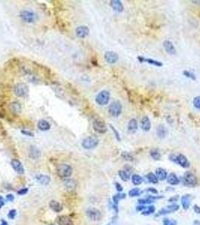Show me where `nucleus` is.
<instances>
[{"instance_id":"obj_3","label":"nucleus","mask_w":200,"mask_h":225,"mask_svg":"<svg viewBox=\"0 0 200 225\" xmlns=\"http://www.w3.org/2000/svg\"><path fill=\"white\" fill-rule=\"evenodd\" d=\"M169 159L174 163L178 164L183 168H188L190 167V162L186 156L182 154L172 155L169 156Z\"/></svg>"},{"instance_id":"obj_4","label":"nucleus","mask_w":200,"mask_h":225,"mask_svg":"<svg viewBox=\"0 0 200 225\" xmlns=\"http://www.w3.org/2000/svg\"><path fill=\"white\" fill-rule=\"evenodd\" d=\"M98 144L99 139L96 136H90L84 139L81 145L86 150H92L96 147Z\"/></svg>"},{"instance_id":"obj_31","label":"nucleus","mask_w":200,"mask_h":225,"mask_svg":"<svg viewBox=\"0 0 200 225\" xmlns=\"http://www.w3.org/2000/svg\"><path fill=\"white\" fill-rule=\"evenodd\" d=\"M166 128L165 126H163V125H160L157 128V134L158 136V137H160V139H163L166 137Z\"/></svg>"},{"instance_id":"obj_25","label":"nucleus","mask_w":200,"mask_h":225,"mask_svg":"<svg viewBox=\"0 0 200 225\" xmlns=\"http://www.w3.org/2000/svg\"><path fill=\"white\" fill-rule=\"evenodd\" d=\"M38 128L41 131H46L51 129V125L48 121L45 120V119H42L39 120L38 122Z\"/></svg>"},{"instance_id":"obj_50","label":"nucleus","mask_w":200,"mask_h":225,"mask_svg":"<svg viewBox=\"0 0 200 225\" xmlns=\"http://www.w3.org/2000/svg\"><path fill=\"white\" fill-rule=\"evenodd\" d=\"M193 210L196 214H200V206L197 205V204H195L193 206Z\"/></svg>"},{"instance_id":"obj_15","label":"nucleus","mask_w":200,"mask_h":225,"mask_svg":"<svg viewBox=\"0 0 200 225\" xmlns=\"http://www.w3.org/2000/svg\"><path fill=\"white\" fill-rule=\"evenodd\" d=\"M191 200H192V197L190 194H184L182 196L181 202V205L184 209L187 210L190 208L191 204Z\"/></svg>"},{"instance_id":"obj_42","label":"nucleus","mask_w":200,"mask_h":225,"mask_svg":"<svg viewBox=\"0 0 200 225\" xmlns=\"http://www.w3.org/2000/svg\"><path fill=\"white\" fill-rule=\"evenodd\" d=\"M193 105L196 108L200 110V96H196L193 99Z\"/></svg>"},{"instance_id":"obj_55","label":"nucleus","mask_w":200,"mask_h":225,"mask_svg":"<svg viewBox=\"0 0 200 225\" xmlns=\"http://www.w3.org/2000/svg\"><path fill=\"white\" fill-rule=\"evenodd\" d=\"M193 224L194 225H200V221H195L193 222Z\"/></svg>"},{"instance_id":"obj_43","label":"nucleus","mask_w":200,"mask_h":225,"mask_svg":"<svg viewBox=\"0 0 200 225\" xmlns=\"http://www.w3.org/2000/svg\"><path fill=\"white\" fill-rule=\"evenodd\" d=\"M16 215H17V212H16L15 209L10 210L9 212H8V217L10 219H14L15 218Z\"/></svg>"},{"instance_id":"obj_10","label":"nucleus","mask_w":200,"mask_h":225,"mask_svg":"<svg viewBox=\"0 0 200 225\" xmlns=\"http://www.w3.org/2000/svg\"><path fill=\"white\" fill-rule=\"evenodd\" d=\"M22 20L26 23H33L36 19V14L32 11L24 10L22 11L20 14Z\"/></svg>"},{"instance_id":"obj_26","label":"nucleus","mask_w":200,"mask_h":225,"mask_svg":"<svg viewBox=\"0 0 200 225\" xmlns=\"http://www.w3.org/2000/svg\"><path fill=\"white\" fill-rule=\"evenodd\" d=\"M138 59L140 62H148V63L151 64V65H156V66H162L163 65V63L161 62H158V61L154 60V59H146V58L143 57V56H138Z\"/></svg>"},{"instance_id":"obj_52","label":"nucleus","mask_w":200,"mask_h":225,"mask_svg":"<svg viewBox=\"0 0 200 225\" xmlns=\"http://www.w3.org/2000/svg\"><path fill=\"white\" fill-rule=\"evenodd\" d=\"M6 200L8 201H13L14 200V197L13 194H7L6 195Z\"/></svg>"},{"instance_id":"obj_51","label":"nucleus","mask_w":200,"mask_h":225,"mask_svg":"<svg viewBox=\"0 0 200 225\" xmlns=\"http://www.w3.org/2000/svg\"><path fill=\"white\" fill-rule=\"evenodd\" d=\"M178 198H179L178 195L174 196V197H172V198H169V203L175 202V201H177L178 200Z\"/></svg>"},{"instance_id":"obj_44","label":"nucleus","mask_w":200,"mask_h":225,"mask_svg":"<svg viewBox=\"0 0 200 225\" xmlns=\"http://www.w3.org/2000/svg\"><path fill=\"white\" fill-rule=\"evenodd\" d=\"M110 128H111V129H112L113 132H114V134H115V137H116V138H117V140H118V141H120V134H119L118 131H117V130H116L115 128H114V127L113 126V125H110Z\"/></svg>"},{"instance_id":"obj_48","label":"nucleus","mask_w":200,"mask_h":225,"mask_svg":"<svg viewBox=\"0 0 200 225\" xmlns=\"http://www.w3.org/2000/svg\"><path fill=\"white\" fill-rule=\"evenodd\" d=\"M115 188H116V189H117V191H118L119 193L122 192V191H123V186H122V185H120L119 182H115Z\"/></svg>"},{"instance_id":"obj_29","label":"nucleus","mask_w":200,"mask_h":225,"mask_svg":"<svg viewBox=\"0 0 200 225\" xmlns=\"http://www.w3.org/2000/svg\"><path fill=\"white\" fill-rule=\"evenodd\" d=\"M126 198V194H124V193H123V194H122V193H118V194H114L112 198L113 204L115 206H118L119 201H120V200L125 199Z\"/></svg>"},{"instance_id":"obj_7","label":"nucleus","mask_w":200,"mask_h":225,"mask_svg":"<svg viewBox=\"0 0 200 225\" xmlns=\"http://www.w3.org/2000/svg\"><path fill=\"white\" fill-rule=\"evenodd\" d=\"M110 99V93L106 90H103V91L100 92L96 97V102L99 105L103 106V105H106L108 103Z\"/></svg>"},{"instance_id":"obj_32","label":"nucleus","mask_w":200,"mask_h":225,"mask_svg":"<svg viewBox=\"0 0 200 225\" xmlns=\"http://www.w3.org/2000/svg\"><path fill=\"white\" fill-rule=\"evenodd\" d=\"M29 157L32 158V159H36V158H39L41 155L40 151L38 150L37 148H35V147H32L29 151Z\"/></svg>"},{"instance_id":"obj_6","label":"nucleus","mask_w":200,"mask_h":225,"mask_svg":"<svg viewBox=\"0 0 200 225\" xmlns=\"http://www.w3.org/2000/svg\"><path fill=\"white\" fill-rule=\"evenodd\" d=\"M108 112L114 117H117L122 112V104L118 101H113L108 107Z\"/></svg>"},{"instance_id":"obj_57","label":"nucleus","mask_w":200,"mask_h":225,"mask_svg":"<svg viewBox=\"0 0 200 225\" xmlns=\"http://www.w3.org/2000/svg\"><path fill=\"white\" fill-rule=\"evenodd\" d=\"M108 225H110V224H108Z\"/></svg>"},{"instance_id":"obj_38","label":"nucleus","mask_w":200,"mask_h":225,"mask_svg":"<svg viewBox=\"0 0 200 225\" xmlns=\"http://www.w3.org/2000/svg\"><path fill=\"white\" fill-rule=\"evenodd\" d=\"M155 211H156L155 206H147L146 209H145V211L142 212V214L143 215L148 216L155 212Z\"/></svg>"},{"instance_id":"obj_21","label":"nucleus","mask_w":200,"mask_h":225,"mask_svg":"<svg viewBox=\"0 0 200 225\" xmlns=\"http://www.w3.org/2000/svg\"><path fill=\"white\" fill-rule=\"evenodd\" d=\"M49 206L55 212H60L63 210V206L61 204L56 201H51L49 203Z\"/></svg>"},{"instance_id":"obj_19","label":"nucleus","mask_w":200,"mask_h":225,"mask_svg":"<svg viewBox=\"0 0 200 225\" xmlns=\"http://www.w3.org/2000/svg\"><path fill=\"white\" fill-rule=\"evenodd\" d=\"M110 5L114 11L117 12H122L123 11V5L119 0H112L110 2Z\"/></svg>"},{"instance_id":"obj_39","label":"nucleus","mask_w":200,"mask_h":225,"mask_svg":"<svg viewBox=\"0 0 200 225\" xmlns=\"http://www.w3.org/2000/svg\"><path fill=\"white\" fill-rule=\"evenodd\" d=\"M121 155L126 161H133V157H132V155L130 153L123 152H122Z\"/></svg>"},{"instance_id":"obj_13","label":"nucleus","mask_w":200,"mask_h":225,"mask_svg":"<svg viewBox=\"0 0 200 225\" xmlns=\"http://www.w3.org/2000/svg\"><path fill=\"white\" fill-rule=\"evenodd\" d=\"M105 59L108 63L114 64L118 60V55L113 51H107L105 53Z\"/></svg>"},{"instance_id":"obj_56","label":"nucleus","mask_w":200,"mask_h":225,"mask_svg":"<svg viewBox=\"0 0 200 225\" xmlns=\"http://www.w3.org/2000/svg\"><path fill=\"white\" fill-rule=\"evenodd\" d=\"M50 225H54V224H50Z\"/></svg>"},{"instance_id":"obj_49","label":"nucleus","mask_w":200,"mask_h":225,"mask_svg":"<svg viewBox=\"0 0 200 225\" xmlns=\"http://www.w3.org/2000/svg\"><path fill=\"white\" fill-rule=\"evenodd\" d=\"M147 191L152 193L153 194H158V191L154 188H148V189H147Z\"/></svg>"},{"instance_id":"obj_17","label":"nucleus","mask_w":200,"mask_h":225,"mask_svg":"<svg viewBox=\"0 0 200 225\" xmlns=\"http://www.w3.org/2000/svg\"><path fill=\"white\" fill-rule=\"evenodd\" d=\"M141 128L144 131H149L151 128V121L148 116H144L141 120Z\"/></svg>"},{"instance_id":"obj_27","label":"nucleus","mask_w":200,"mask_h":225,"mask_svg":"<svg viewBox=\"0 0 200 225\" xmlns=\"http://www.w3.org/2000/svg\"><path fill=\"white\" fill-rule=\"evenodd\" d=\"M65 187H66V190L69 191H74L77 186V183L74 179H67L64 183Z\"/></svg>"},{"instance_id":"obj_33","label":"nucleus","mask_w":200,"mask_h":225,"mask_svg":"<svg viewBox=\"0 0 200 225\" xmlns=\"http://www.w3.org/2000/svg\"><path fill=\"white\" fill-rule=\"evenodd\" d=\"M146 178H147V179H148V181L150 182V183L157 184L159 182V179H157L156 174H154V173H152V172H151V173H148V174H147Z\"/></svg>"},{"instance_id":"obj_5","label":"nucleus","mask_w":200,"mask_h":225,"mask_svg":"<svg viewBox=\"0 0 200 225\" xmlns=\"http://www.w3.org/2000/svg\"><path fill=\"white\" fill-rule=\"evenodd\" d=\"M14 93L16 96L20 98L26 97L29 94V87L26 83H17L14 88Z\"/></svg>"},{"instance_id":"obj_8","label":"nucleus","mask_w":200,"mask_h":225,"mask_svg":"<svg viewBox=\"0 0 200 225\" xmlns=\"http://www.w3.org/2000/svg\"><path fill=\"white\" fill-rule=\"evenodd\" d=\"M86 215L88 217V218L90 219L93 221H98L101 220L102 218V213L98 209L91 207L87 209Z\"/></svg>"},{"instance_id":"obj_46","label":"nucleus","mask_w":200,"mask_h":225,"mask_svg":"<svg viewBox=\"0 0 200 225\" xmlns=\"http://www.w3.org/2000/svg\"><path fill=\"white\" fill-rule=\"evenodd\" d=\"M146 209H147V206L145 205H140V204H139V206H136V211L142 212L145 211Z\"/></svg>"},{"instance_id":"obj_1","label":"nucleus","mask_w":200,"mask_h":225,"mask_svg":"<svg viewBox=\"0 0 200 225\" xmlns=\"http://www.w3.org/2000/svg\"><path fill=\"white\" fill-rule=\"evenodd\" d=\"M57 173L60 177L66 179L71 176L72 173V168L70 165L66 164H60L57 167Z\"/></svg>"},{"instance_id":"obj_12","label":"nucleus","mask_w":200,"mask_h":225,"mask_svg":"<svg viewBox=\"0 0 200 225\" xmlns=\"http://www.w3.org/2000/svg\"><path fill=\"white\" fill-rule=\"evenodd\" d=\"M11 164L16 173H17L18 174H23L24 173V168H23L22 163L18 159H12L11 161Z\"/></svg>"},{"instance_id":"obj_53","label":"nucleus","mask_w":200,"mask_h":225,"mask_svg":"<svg viewBox=\"0 0 200 225\" xmlns=\"http://www.w3.org/2000/svg\"><path fill=\"white\" fill-rule=\"evenodd\" d=\"M4 204H5V199L2 198V196L0 195V209H1V208L3 206Z\"/></svg>"},{"instance_id":"obj_40","label":"nucleus","mask_w":200,"mask_h":225,"mask_svg":"<svg viewBox=\"0 0 200 225\" xmlns=\"http://www.w3.org/2000/svg\"><path fill=\"white\" fill-rule=\"evenodd\" d=\"M163 225H177V221L169 218H164L163 221Z\"/></svg>"},{"instance_id":"obj_14","label":"nucleus","mask_w":200,"mask_h":225,"mask_svg":"<svg viewBox=\"0 0 200 225\" xmlns=\"http://www.w3.org/2000/svg\"><path fill=\"white\" fill-rule=\"evenodd\" d=\"M76 36L81 38H84L89 35L90 30L89 28L86 26H81L76 29L75 30Z\"/></svg>"},{"instance_id":"obj_2","label":"nucleus","mask_w":200,"mask_h":225,"mask_svg":"<svg viewBox=\"0 0 200 225\" xmlns=\"http://www.w3.org/2000/svg\"><path fill=\"white\" fill-rule=\"evenodd\" d=\"M182 182L185 186L195 187L198 184V179L192 172H187L182 178Z\"/></svg>"},{"instance_id":"obj_47","label":"nucleus","mask_w":200,"mask_h":225,"mask_svg":"<svg viewBox=\"0 0 200 225\" xmlns=\"http://www.w3.org/2000/svg\"><path fill=\"white\" fill-rule=\"evenodd\" d=\"M21 133L23 134H24V135L29 136V137H33V136H34L33 133L31 132V131H27V130H21Z\"/></svg>"},{"instance_id":"obj_36","label":"nucleus","mask_w":200,"mask_h":225,"mask_svg":"<svg viewBox=\"0 0 200 225\" xmlns=\"http://www.w3.org/2000/svg\"><path fill=\"white\" fill-rule=\"evenodd\" d=\"M118 175L120 177V179H121V180L123 181V182H128L129 180V179H130L129 174L127 172L125 171V170H119Z\"/></svg>"},{"instance_id":"obj_18","label":"nucleus","mask_w":200,"mask_h":225,"mask_svg":"<svg viewBox=\"0 0 200 225\" xmlns=\"http://www.w3.org/2000/svg\"><path fill=\"white\" fill-rule=\"evenodd\" d=\"M166 180H167V182L171 185H177L180 183V179L178 177L177 175L174 173H171L169 175H168Z\"/></svg>"},{"instance_id":"obj_16","label":"nucleus","mask_w":200,"mask_h":225,"mask_svg":"<svg viewBox=\"0 0 200 225\" xmlns=\"http://www.w3.org/2000/svg\"><path fill=\"white\" fill-rule=\"evenodd\" d=\"M163 47H164L165 50L168 53L172 54V55H174L176 53V49L175 47V46L173 45V44L170 41L166 40L163 42Z\"/></svg>"},{"instance_id":"obj_28","label":"nucleus","mask_w":200,"mask_h":225,"mask_svg":"<svg viewBox=\"0 0 200 225\" xmlns=\"http://www.w3.org/2000/svg\"><path fill=\"white\" fill-rule=\"evenodd\" d=\"M9 109L11 111L14 113H19V112H21V105H20V103L18 102H11V104H9Z\"/></svg>"},{"instance_id":"obj_30","label":"nucleus","mask_w":200,"mask_h":225,"mask_svg":"<svg viewBox=\"0 0 200 225\" xmlns=\"http://www.w3.org/2000/svg\"><path fill=\"white\" fill-rule=\"evenodd\" d=\"M131 179H132V184L134 185H136V186L141 185L144 181L143 178L141 176H139V174H133L132 176V177H131Z\"/></svg>"},{"instance_id":"obj_11","label":"nucleus","mask_w":200,"mask_h":225,"mask_svg":"<svg viewBox=\"0 0 200 225\" xmlns=\"http://www.w3.org/2000/svg\"><path fill=\"white\" fill-rule=\"evenodd\" d=\"M179 208H180V207H179V206L176 204H172V205H170V206H167L161 209L159 211L158 214L156 215V217H158V216H161V215H164L169 214V213L175 212L178 211V210L179 209Z\"/></svg>"},{"instance_id":"obj_9","label":"nucleus","mask_w":200,"mask_h":225,"mask_svg":"<svg viewBox=\"0 0 200 225\" xmlns=\"http://www.w3.org/2000/svg\"><path fill=\"white\" fill-rule=\"evenodd\" d=\"M93 129L96 132L99 133V134H105L106 133L107 128L106 125H105V122L101 119H96L93 121Z\"/></svg>"},{"instance_id":"obj_20","label":"nucleus","mask_w":200,"mask_h":225,"mask_svg":"<svg viewBox=\"0 0 200 225\" xmlns=\"http://www.w3.org/2000/svg\"><path fill=\"white\" fill-rule=\"evenodd\" d=\"M156 176H157V179L160 181H163L166 179L167 176H168V173L166 172V170H164L163 168L159 167L156 170Z\"/></svg>"},{"instance_id":"obj_22","label":"nucleus","mask_w":200,"mask_h":225,"mask_svg":"<svg viewBox=\"0 0 200 225\" xmlns=\"http://www.w3.org/2000/svg\"><path fill=\"white\" fill-rule=\"evenodd\" d=\"M36 180L41 184V185H47L50 183L51 182V178L50 176H46V175H43V174H39L37 175L36 177Z\"/></svg>"},{"instance_id":"obj_35","label":"nucleus","mask_w":200,"mask_h":225,"mask_svg":"<svg viewBox=\"0 0 200 225\" xmlns=\"http://www.w3.org/2000/svg\"><path fill=\"white\" fill-rule=\"evenodd\" d=\"M150 155L152 157V158H154L156 161L160 160V158H161V154H160V151L157 149H152L150 151Z\"/></svg>"},{"instance_id":"obj_24","label":"nucleus","mask_w":200,"mask_h":225,"mask_svg":"<svg viewBox=\"0 0 200 225\" xmlns=\"http://www.w3.org/2000/svg\"><path fill=\"white\" fill-rule=\"evenodd\" d=\"M138 130V122L136 119H132L129 120V123H128V131L129 132L136 133V131Z\"/></svg>"},{"instance_id":"obj_54","label":"nucleus","mask_w":200,"mask_h":225,"mask_svg":"<svg viewBox=\"0 0 200 225\" xmlns=\"http://www.w3.org/2000/svg\"><path fill=\"white\" fill-rule=\"evenodd\" d=\"M0 225H8V223H7V222L5 221L2 220V224H0Z\"/></svg>"},{"instance_id":"obj_37","label":"nucleus","mask_w":200,"mask_h":225,"mask_svg":"<svg viewBox=\"0 0 200 225\" xmlns=\"http://www.w3.org/2000/svg\"><path fill=\"white\" fill-rule=\"evenodd\" d=\"M154 202V201H153L152 199H151L148 196L145 198H142V199L138 200V203H139V204H140V205H148V204H151Z\"/></svg>"},{"instance_id":"obj_34","label":"nucleus","mask_w":200,"mask_h":225,"mask_svg":"<svg viewBox=\"0 0 200 225\" xmlns=\"http://www.w3.org/2000/svg\"><path fill=\"white\" fill-rule=\"evenodd\" d=\"M142 193H143V191H141L139 188H134L129 191V196L130 198H135V197L140 196Z\"/></svg>"},{"instance_id":"obj_45","label":"nucleus","mask_w":200,"mask_h":225,"mask_svg":"<svg viewBox=\"0 0 200 225\" xmlns=\"http://www.w3.org/2000/svg\"><path fill=\"white\" fill-rule=\"evenodd\" d=\"M27 192H28V188H21V189L19 190L17 193L19 194V195H25V194H27Z\"/></svg>"},{"instance_id":"obj_23","label":"nucleus","mask_w":200,"mask_h":225,"mask_svg":"<svg viewBox=\"0 0 200 225\" xmlns=\"http://www.w3.org/2000/svg\"><path fill=\"white\" fill-rule=\"evenodd\" d=\"M59 225H74L72 220L69 216L61 215L58 220Z\"/></svg>"},{"instance_id":"obj_41","label":"nucleus","mask_w":200,"mask_h":225,"mask_svg":"<svg viewBox=\"0 0 200 225\" xmlns=\"http://www.w3.org/2000/svg\"><path fill=\"white\" fill-rule=\"evenodd\" d=\"M184 74L185 77H188V78H190L191 80H196L195 74H194L193 73L190 72V71H184Z\"/></svg>"}]
</instances>
